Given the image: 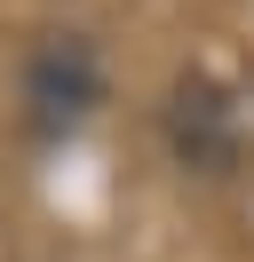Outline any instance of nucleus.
I'll list each match as a JSON object with an SVG mask.
<instances>
[{
  "label": "nucleus",
  "mask_w": 254,
  "mask_h": 262,
  "mask_svg": "<svg viewBox=\"0 0 254 262\" xmlns=\"http://www.w3.org/2000/svg\"><path fill=\"white\" fill-rule=\"evenodd\" d=\"M95 103H103V56H95V40L88 32H48L24 56V119H32V135L56 143Z\"/></svg>",
  "instance_id": "f257e3e1"
}]
</instances>
